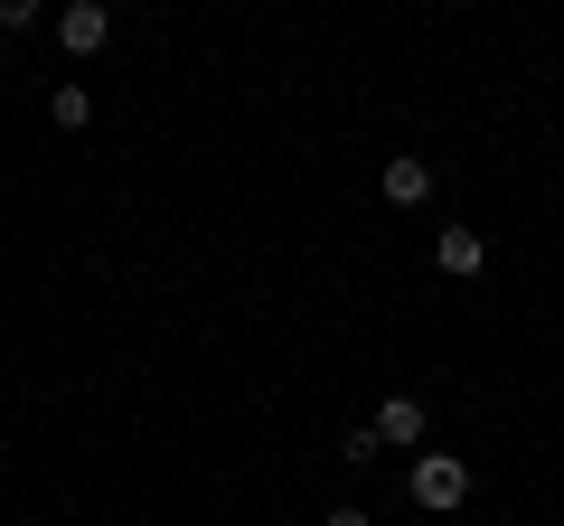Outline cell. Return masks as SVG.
<instances>
[{
  "instance_id": "obj_3",
  "label": "cell",
  "mask_w": 564,
  "mask_h": 526,
  "mask_svg": "<svg viewBox=\"0 0 564 526\" xmlns=\"http://www.w3.org/2000/svg\"><path fill=\"white\" fill-rule=\"evenodd\" d=\"M367 424H377V442H386V451H414L423 432H433V414H423V395H386Z\"/></svg>"
},
{
  "instance_id": "obj_8",
  "label": "cell",
  "mask_w": 564,
  "mask_h": 526,
  "mask_svg": "<svg viewBox=\"0 0 564 526\" xmlns=\"http://www.w3.org/2000/svg\"><path fill=\"white\" fill-rule=\"evenodd\" d=\"M20 29H39V0H0V39H20Z\"/></svg>"
},
{
  "instance_id": "obj_5",
  "label": "cell",
  "mask_w": 564,
  "mask_h": 526,
  "mask_svg": "<svg viewBox=\"0 0 564 526\" xmlns=\"http://www.w3.org/2000/svg\"><path fill=\"white\" fill-rule=\"evenodd\" d=\"M433 263H443L452 283H470V273H489V235L480 226H443V235H433Z\"/></svg>"
},
{
  "instance_id": "obj_6",
  "label": "cell",
  "mask_w": 564,
  "mask_h": 526,
  "mask_svg": "<svg viewBox=\"0 0 564 526\" xmlns=\"http://www.w3.org/2000/svg\"><path fill=\"white\" fill-rule=\"evenodd\" d=\"M47 122H57V132H85V122H95V95H85V85H57V95H47Z\"/></svg>"
},
{
  "instance_id": "obj_10",
  "label": "cell",
  "mask_w": 564,
  "mask_h": 526,
  "mask_svg": "<svg viewBox=\"0 0 564 526\" xmlns=\"http://www.w3.org/2000/svg\"><path fill=\"white\" fill-rule=\"evenodd\" d=\"M0 470H10V451H0Z\"/></svg>"
},
{
  "instance_id": "obj_9",
  "label": "cell",
  "mask_w": 564,
  "mask_h": 526,
  "mask_svg": "<svg viewBox=\"0 0 564 526\" xmlns=\"http://www.w3.org/2000/svg\"><path fill=\"white\" fill-rule=\"evenodd\" d=\"M321 526H377V517H367V507H329Z\"/></svg>"
},
{
  "instance_id": "obj_7",
  "label": "cell",
  "mask_w": 564,
  "mask_h": 526,
  "mask_svg": "<svg viewBox=\"0 0 564 526\" xmlns=\"http://www.w3.org/2000/svg\"><path fill=\"white\" fill-rule=\"evenodd\" d=\"M377 451H386V442H377V424H358V432H339V461H358V470H367V461H377Z\"/></svg>"
},
{
  "instance_id": "obj_4",
  "label": "cell",
  "mask_w": 564,
  "mask_h": 526,
  "mask_svg": "<svg viewBox=\"0 0 564 526\" xmlns=\"http://www.w3.org/2000/svg\"><path fill=\"white\" fill-rule=\"evenodd\" d=\"M377 188H386V207H433V161H423V151H395V161L377 169Z\"/></svg>"
},
{
  "instance_id": "obj_2",
  "label": "cell",
  "mask_w": 564,
  "mask_h": 526,
  "mask_svg": "<svg viewBox=\"0 0 564 526\" xmlns=\"http://www.w3.org/2000/svg\"><path fill=\"white\" fill-rule=\"evenodd\" d=\"M104 39H113V10H104V0H66L57 10V47L66 57H104Z\"/></svg>"
},
{
  "instance_id": "obj_1",
  "label": "cell",
  "mask_w": 564,
  "mask_h": 526,
  "mask_svg": "<svg viewBox=\"0 0 564 526\" xmlns=\"http://www.w3.org/2000/svg\"><path fill=\"white\" fill-rule=\"evenodd\" d=\"M462 498H470V461H462V451H423V461H414V507L452 517Z\"/></svg>"
}]
</instances>
